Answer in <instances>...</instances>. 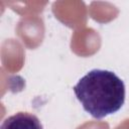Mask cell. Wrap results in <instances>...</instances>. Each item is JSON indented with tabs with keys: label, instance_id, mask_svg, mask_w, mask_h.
I'll use <instances>...</instances> for the list:
<instances>
[{
	"label": "cell",
	"instance_id": "1",
	"mask_svg": "<svg viewBox=\"0 0 129 129\" xmlns=\"http://www.w3.org/2000/svg\"><path fill=\"white\" fill-rule=\"evenodd\" d=\"M84 110L96 119L119 111L125 102L124 82L113 72L94 69L73 88Z\"/></svg>",
	"mask_w": 129,
	"mask_h": 129
},
{
	"label": "cell",
	"instance_id": "2",
	"mask_svg": "<svg viewBox=\"0 0 129 129\" xmlns=\"http://www.w3.org/2000/svg\"><path fill=\"white\" fill-rule=\"evenodd\" d=\"M0 129H43V126L36 115L18 112L4 119Z\"/></svg>",
	"mask_w": 129,
	"mask_h": 129
}]
</instances>
